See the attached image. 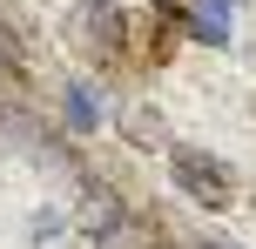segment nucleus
<instances>
[{"instance_id":"nucleus-1","label":"nucleus","mask_w":256,"mask_h":249,"mask_svg":"<svg viewBox=\"0 0 256 249\" xmlns=\"http://www.w3.org/2000/svg\"><path fill=\"white\" fill-rule=\"evenodd\" d=\"M168 169H176V189H182L189 202H202V209H222V202H230V175H222L202 148H176Z\"/></svg>"},{"instance_id":"nucleus-2","label":"nucleus","mask_w":256,"mask_h":249,"mask_svg":"<svg viewBox=\"0 0 256 249\" xmlns=\"http://www.w3.org/2000/svg\"><path fill=\"white\" fill-rule=\"evenodd\" d=\"M81 34H88L94 47H122L128 27H122V13L108 7V0H88V7H81Z\"/></svg>"},{"instance_id":"nucleus-3","label":"nucleus","mask_w":256,"mask_h":249,"mask_svg":"<svg viewBox=\"0 0 256 249\" xmlns=\"http://www.w3.org/2000/svg\"><path fill=\"white\" fill-rule=\"evenodd\" d=\"M61 115H68V128H74V135L102 128V101H94V88H88V81H68V108H61Z\"/></svg>"},{"instance_id":"nucleus-4","label":"nucleus","mask_w":256,"mask_h":249,"mask_svg":"<svg viewBox=\"0 0 256 249\" xmlns=\"http://www.w3.org/2000/svg\"><path fill=\"white\" fill-rule=\"evenodd\" d=\"M189 34L196 40H230V0H196V13H189Z\"/></svg>"},{"instance_id":"nucleus-5","label":"nucleus","mask_w":256,"mask_h":249,"mask_svg":"<svg viewBox=\"0 0 256 249\" xmlns=\"http://www.w3.org/2000/svg\"><path fill=\"white\" fill-rule=\"evenodd\" d=\"M14 67H20V34L0 27V74H14Z\"/></svg>"},{"instance_id":"nucleus-6","label":"nucleus","mask_w":256,"mask_h":249,"mask_svg":"<svg viewBox=\"0 0 256 249\" xmlns=\"http://www.w3.org/2000/svg\"><path fill=\"white\" fill-rule=\"evenodd\" d=\"M128 135H135V142H148V148H155V142H162V128H155V121H148V115H128Z\"/></svg>"},{"instance_id":"nucleus-7","label":"nucleus","mask_w":256,"mask_h":249,"mask_svg":"<svg viewBox=\"0 0 256 249\" xmlns=\"http://www.w3.org/2000/svg\"><path fill=\"white\" fill-rule=\"evenodd\" d=\"M202 249H236V243H202Z\"/></svg>"}]
</instances>
